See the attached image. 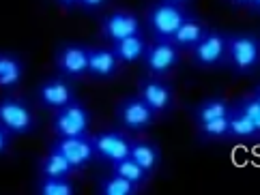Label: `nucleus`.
<instances>
[{"label": "nucleus", "mask_w": 260, "mask_h": 195, "mask_svg": "<svg viewBox=\"0 0 260 195\" xmlns=\"http://www.w3.org/2000/svg\"><path fill=\"white\" fill-rule=\"evenodd\" d=\"M226 60L232 73L252 75L260 64V39L254 32H235L228 36Z\"/></svg>", "instance_id": "obj_1"}, {"label": "nucleus", "mask_w": 260, "mask_h": 195, "mask_svg": "<svg viewBox=\"0 0 260 195\" xmlns=\"http://www.w3.org/2000/svg\"><path fill=\"white\" fill-rule=\"evenodd\" d=\"M189 13L185 11L183 5L168 3V0H157V3L148 9V28L155 39H168L172 41L174 32L185 22Z\"/></svg>", "instance_id": "obj_2"}, {"label": "nucleus", "mask_w": 260, "mask_h": 195, "mask_svg": "<svg viewBox=\"0 0 260 195\" xmlns=\"http://www.w3.org/2000/svg\"><path fill=\"white\" fill-rule=\"evenodd\" d=\"M0 125L11 135H28L35 131V114L26 101L3 97L0 99Z\"/></svg>", "instance_id": "obj_3"}, {"label": "nucleus", "mask_w": 260, "mask_h": 195, "mask_svg": "<svg viewBox=\"0 0 260 195\" xmlns=\"http://www.w3.org/2000/svg\"><path fill=\"white\" fill-rule=\"evenodd\" d=\"M181 60V50L168 39H155L153 43L146 45V52L142 56L144 69L151 75H168V73L179 64Z\"/></svg>", "instance_id": "obj_4"}, {"label": "nucleus", "mask_w": 260, "mask_h": 195, "mask_svg": "<svg viewBox=\"0 0 260 195\" xmlns=\"http://www.w3.org/2000/svg\"><path fill=\"white\" fill-rule=\"evenodd\" d=\"M88 127H90V111L80 101H73V103L56 109V114L52 118V129L58 137L84 135L88 133Z\"/></svg>", "instance_id": "obj_5"}, {"label": "nucleus", "mask_w": 260, "mask_h": 195, "mask_svg": "<svg viewBox=\"0 0 260 195\" xmlns=\"http://www.w3.org/2000/svg\"><path fill=\"white\" fill-rule=\"evenodd\" d=\"M116 116H118V123L123 125L127 131L140 133V131H146L148 127H153L157 114L148 107V103L140 95H132V97H125L118 103Z\"/></svg>", "instance_id": "obj_6"}, {"label": "nucleus", "mask_w": 260, "mask_h": 195, "mask_svg": "<svg viewBox=\"0 0 260 195\" xmlns=\"http://www.w3.org/2000/svg\"><path fill=\"white\" fill-rule=\"evenodd\" d=\"M228 48V34L219 30H207V34L200 39V43L191 50L193 64L200 69H215L226 60Z\"/></svg>", "instance_id": "obj_7"}, {"label": "nucleus", "mask_w": 260, "mask_h": 195, "mask_svg": "<svg viewBox=\"0 0 260 195\" xmlns=\"http://www.w3.org/2000/svg\"><path fill=\"white\" fill-rule=\"evenodd\" d=\"M52 148H56L64 159L73 165V170L76 172L84 170V167H88L92 161L97 159L95 144H92V135H88V133L73 135V137H58Z\"/></svg>", "instance_id": "obj_8"}, {"label": "nucleus", "mask_w": 260, "mask_h": 195, "mask_svg": "<svg viewBox=\"0 0 260 195\" xmlns=\"http://www.w3.org/2000/svg\"><path fill=\"white\" fill-rule=\"evenodd\" d=\"M56 69L67 80L88 75V48L82 43H62L56 50Z\"/></svg>", "instance_id": "obj_9"}, {"label": "nucleus", "mask_w": 260, "mask_h": 195, "mask_svg": "<svg viewBox=\"0 0 260 195\" xmlns=\"http://www.w3.org/2000/svg\"><path fill=\"white\" fill-rule=\"evenodd\" d=\"M132 142L134 139L123 131H99V133L92 135L97 159L106 161L110 165L120 161V159H125V157H129Z\"/></svg>", "instance_id": "obj_10"}, {"label": "nucleus", "mask_w": 260, "mask_h": 195, "mask_svg": "<svg viewBox=\"0 0 260 195\" xmlns=\"http://www.w3.org/2000/svg\"><path fill=\"white\" fill-rule=\"evenodd\" d=\"M101 34L106 36L110 43H118L134 34H142L140 17L132 11H114L108 13L101 20Z\"/></svg>", "instance_id": "obj_11"}, {"label": "nucleus", "mask_w": 260, "mask_h": 195, "mask_svg": "<svg viewBox=\"0 0 260 195\" xmlns=\"http://www.w3.org/2000/svg\"><path fill=\"white\" fill-rule=\"evenodd\" d=\"M155 114H168L174 105V90L166 80L161 77H142L140 80V92H138Z\"/></svg>", "instance_id": "obj_12"}, {"label": "nucleus", "mask_w": 260, "mask_h": 195, "mask_svg": "<svg viewBox=\"0 0 260 195\" xmlns=\"http://www.w3.org/2000/svg\"><path fill=\"white\" fill-rule=\"evenodd\" d=\"M37 99H39V103L43 107L54 109V111L73 103V101H78L76 90L67 82V77H50L41 82L39 90H37Z\"/></svg>", "instance_id": "obj_13"}, {"label": "nucleus", "mask_w": 260, "mask_h": 195, "mask_svg": "<svg viewBox=\"0 0 260 195\" xmlns=\"http://www.w3.org/2000/svg\"><path fill=\"white\" fill-rule=\"evenodd\" d=\"M120 67L112 48H88V75L92 80H112Z\"/></svg>", "instance_id": "obj_14"}, {"label": "nucleus", "mask_w": 260, "mask_h": 195, "mask_svg": "<svg viewBox=\"0 0 260 195\" xmlns=\"http://www.w3.org/2000/svg\"><path fill=\"white\" fill-rule=\"evenodd\" d=\"M24 80V62L11 52H0V88L13 90Z\"/></svg>", "instance_id": "obj_15"}, {"label": "nucleus", "mask_w": 260, "mask_h": 195, "mask_svg": "<svg viewBox=\"0 0 260 195\" xmlns=\"http://www.w3.org/2000/svg\"><path fill=\"white\" fill-rule=\"evenodd\" d=\"M204 34H207V26H204L198 17L187 15L185 17V22L179 26V30L174 32L172 43L179 50H193L200 43V39Z\"/></svg>", "instance_id": "obj_16"}, {"label": "nucleus", "mask_w": 260, "mask_h": 195, "mask_svg": "<svg viewBox=\"0 0 260 195\" xmlns=\"http://www.w3.org/2000/svg\"><path fill=\"white\" fill-rule=\"evenodd\" d=\"M232 111V103L226 101L224 97H209L200 101V103L193 107V120L196 125L200 123H209V120H217V118H228Z\"/></svg>", "instance_id": "obj_17"}, {"label": "nucleus", "mask_w": 260, "mask_h": 195, "mask_svg": "<svg viewBox=\"0 0 260 195\" xmlns=\"http://www.w3.org/2000/svg\"><path fill=\"white\" fill-rule=\"evenodd\" d=\"M129 157L134 161H138L146 172H155L161 163V150L159 146L148 142V139H134L132 142V150H129Z\"/></svg>", "instance_id": "obj_18"}, {"label": "nucleus", "mask_w": 260, "mask_h": 195, "mask_svg": "<svg viewBox=\"0 0 260 195\" xmlns=\"http://www.w3.org/2000/svg\"><path fill=\"white\" fill-rule=\"evenodd\" d=\"M146 45H148V41L144 34H134L118 43H112V50L118 56L120 62H138V60H142Z\"/></svg>", "instance_id": "obj_19"}, {"label": "nucleus", "mask_w": 260, "mask_h": 195, "mask_svg": "<svg viewBox=\"0 0 260 195\" xmlns=\"http://www.w3.org/2000/svg\"><path fill=\"white\" fill-rule=\"evenodd\" d=\"M228 137L243 139V142H247V139H258V137H260V133L256 131L254 123H252V120H249L235 103H232V111H230V116H228Z\"/></svg>", "instance_id": "obj_20"}, {"label": "nucleus", "mask_w": 260, "mask_h": 195, "mask_svg": "<svg viewBox=\"0 0 260 195\" xmlns=\"http://www.w3.org/2000/svg\"><path fill=\"white\" fill-rule=\"evenodd\" d=\"M39 172H41V176H58V178H69V176L76 170H73V165L64 159L56 148H52V150L45 154V159L39 163Z\"/></svg>", "instance_id": "obj_21"}, {"label": "nucleus", "mask_w": 260, "mask_h": 195, "mask_svg": "<svg viewBox=\"0 0 260 195\" xmlns=\"http://www.w3.org/2000/svg\"><path fill=\"white\" fill-rule=\"evenodd\" d=\"M97 193L99 195H136L138 193V184L129 182L120 174L112 172V174H108V176H104V178L99 180Z\"/></svg>", "instance_id": "obj_22"}, {"label": "nucleus", "mask_w": 260, "mask_h": 195, "mask_svg": "<svg viewBox=\"0 0 260 195\" xmlns=\"http://www.w3.org/2000/svg\"><path fill=\"white\" fill-rule=\"evenodd\" d=\"M112 172L120 174L123 178H127L129 182L138 184V187L146 184V180L151 178V172H146L140 163L132 159V157H125V159H120V161L112 163Z\"/></svg>", "instance_id": "obj_23"}, {"label": "nucleus", "mask_w": 260, "mask_h": 195, "mask_svg": "<svg viewBox=\"0 0 260 195\" xmlns=\"http://www.w3.org/2000/svg\"><path fill=\"white\" fill-rule=\"evenodd\" d=\"M35 193L39 195H73L76 193V184L69 178H58V176H41L37 182Z\"/></svg>", "instance_id": "obj_24"}, {"label": "nucleus", "mask_w": 260, "mask_h": 195, "mask_svg": "<svg viewBox=\"0 0 260 195\" xmlns=\"http://www.w3.org/2000/svg\"><path fill=\"white\" fill-rule=\"evenodd\" d=\"M198 135L204 139H221L228 137V118H217L209 120V123L198 125Z\"/></svg>", "instance_id": "obj_25"}, {"label": "nucleus", "mask_w": 260, "mask_h": 195, "mask_svg": "<svg viewBox=\"0 0 260 195\" xmlns=\"http://www.w3.org/2000/svg\"><path fill=\"white\" fill-rule=\"evenodd\" d=\"M235 105L243 111V114L252 120L254 127H256V131L260 133V101L254 97V95H245V97H241L235 101Z\"/></svg>", "instance_id": "obj_26"}, {"label": "nucleus", "mask_w": 260, "mask_h": 195, "mask_svg": "<svg viewBox=\"0 0 260 195\" xmlns=\"http://www.w3.org/2000/svg\"><path fill=\"white\" fill-rule=\"evenodd\" d=\"M78 5L88 13H95V11H99V9H104L108 5V0H80Z\"/></svg>", "instance_id": "obj_27"}, {"label": "nucleus", "mask_w": 260, "mask_h": 195, "mask_svg": "<svg viewBox=\"0 0 260 195\" xmlns=\"http://www.w3.org/2000/svg\"><path fill=\"white\" fill-rule=\"evenodd\" d=\"M9 146H11V133H9L7 129L0 125V157L9 150Z\"/></svg>", "instance_id": "obj_28"}, {"label": "nucleus", "mask_w": 260, "mask_h": 195, "mask_svg": "<svg viewBox=\"0 0 260 195\" xmlns=\"http://www.w3.org/2000/svg\"><path fill=\"white\" fill-rule=\"evenodd\" d=\"M230 3L235 5V7H249V9H252L256 0H230Z\"/></svg>", "instance_id": "obj_29"}, {"label": "nucleus", "mask_w": 260, "mask_h": 195, "mask_svg": "<svg viewBox=\"0 0 260 195\" xmlns=\"http://www.w3.org/2000/svg\"><path fill=\"white\" fill-rule=\"evenodd\" d=\"M58 5H62L64 9H73V7H78V3L80 0H56Z\"/></svg>", "instance_id": "obj_30"}, {"label": "nucleus", "mask_w": 260, "mask_h": 195, "mask_svg": "<svg viewBox=\"0 0 260 195\" xmlns=\"http://www.w3.org/2000/svg\"><path fill=\"white\" fill-rule=\"evenodd\" d=\"M168 3H176V5H187V3H191V0H168Z\"/></svg>", "instance_id": "obj_31"}, {"label": "nucleus", "mask_w": 260, "mask_h": 195, "mask_svg": "<svg viewBox=\"0 0 260 195\" xmlns=\"http://www.w3.org/2000/svg\"><path fill=\"white\" fill-rule=\"evenodd\" d=\"M252 95H254V97H256V99L260 101V84H258V86L254 88V92H252Z\"/></svg>", "instance_id": "obj_32"}, {"label": "nucleus", "mask_w": 260, "mask_h": 195, "mask_svg": "<svg viewBox=\"0 0 260 195\" xmlns=\"http://www.w3.org/2000/svg\"><path fill=\"white\" fill-rule=\"evenodd\" d=\"M252 9H254V11H258V13H260V0H256V3H254V7H252Z\"/></svg>", "instance_id": "obj_33"}]
</instances>
